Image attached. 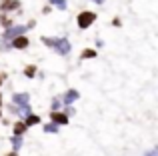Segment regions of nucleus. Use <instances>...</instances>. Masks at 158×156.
Segmentation results:
<instances>
[{"instance_id":"5","label":"nucleus","mask_w":158,"mask_h":156,"mask_svg":"<svg viewBox=\"0 0 158 156\" xmlns=\"http://www.w3.org/2000/svg\"><path fill=\"white\" fill-rule=\"evenodd\" d=\"M76 98H78V92H76V90H68V92H66V96H64V104H72Z\"/></svg>"},{"instance_id":"6","label":"nucleus","mask_w":158,"mask_h":156,"mask_svg":"<svg viewBox=\"0 0 158 156\" xmlns=\"http://www.w3.org/2000/svg\"><path fill=\"white\" fill-rule=\"evenodd\" d=\"M14 46H16V48H24V46H28V40L24 38V36H20V38L14 40Z\"/></svg>"},{"instance_id":"3","label":"nucleus","mask_w":158,"mask_h":156,"mask_svg":"<svg viewBox=\"0 0 158 156\" xmlns=\"http://www.w3.org/2000/svg\"><path fill=\"white\" fill-rule=\"evenodd\" d=\"M94 18H96V16H94L92 12H82V14L78 16V26H80V28H88L90 24H92Z\"/></svg>"},{"instance_id":"4","label":"nucleus","mask_w":158,"mask_h":156,"mask_svg":"<svg viewBox=\"0 0 158 156\" xmlns=\"http://www.w3.org/2000/svg\"><path fill=\"white\" fill-rule=\"evenodd\" d=\"M12 100H14L16 104H20V106H26L28 104V94H14Z\"/></svg>"},{"instance_id":"7","label":"nucleus","mask_w":158,"mask_h":156,"mask_svg":"<svg viewBox=\"0 0 158 156\" xmlns=\"http://www.w3.org/2000/svg\"><path fill=\"white\" fill-rule=\"evenodd\" d=\"M54 120H56L58 124H66V122H68V118H66L64 114H54Z\"/></svg>"},{"instance_id":"2","label":"nucleus","mask_w":158,"mask_h":156,"mask_svg":"<svg viewBox=\"0 0 158 156\" xmlns=\"http://www.w3.org/2000/svg\"><path fill=\"white\" fill-rule=\"evenodd\" d=\"M24 30H26V26H14V28H10V30L4 34V42H10V40L20 38V34H24Z\"/></svg>"},{"instance_id":"13","label":"nucleus","mask_w":158,"mask_h":156,"mask_svg":"<svg viewBox=\"0 0 158 156\" xmlns=\"http://www.w3.org/2000/svg\"><path fill=\"white\" fill-rule=\"evenodd\" d=\"M82 56H84V58H92V56H96V52H94V50H86Z\"/></svg>"},{"instance_id":"9","label":"nucleus","mask_w":158,"mask_h":156,"mask_svg":"<svg viewBox=\"0 0 158 156\" xmlns=\"http://www.w3.org/2000/svg\"><path fill=\"white\" fill-rule=\"evenodd\" d=\"M52 4H56L58 8H66V0H50Z\"/></svg>"},{"instance_id":"10","label":"nucleus","mask_w":158,"mask_h":156,"mask_svg":"<svg viewBox=\"0 0 158 156\" xmlns=\"http://www.w3.org/2000/svg\"><path fill=\"white\" fill-rule=\"evenodd\" d=\"M44 132H56V124H46L44 126Z\"/></svg>"},{"instance_id":"11","label":"nucleus","mask_w":158,"mask_h":156,"mask_svg":"<svg viewBox=\"0 0 158 156\" xmlns=\"http://www.w3.org/2000/svg\"><path fill=\"white\" fill-rule=\"evenodd\" d=\"M38 122V116H28V120H26V126H30V124H36Z\"/></svg>"},{"instance_id":"1","label":"nucleus","mask_w":158,"mask_h":156,"mask_svg":"<svg viewBox=\"0 0 158 156\" xmlns=\"http://www.w3.org/2000/svg\"><path fill=\"white\" fill-rule=\"evenodd\" d=\"M44 44L54 46L60 54H68V52H70V44H68L66 38H44Z\"/></svg>"},{"instance_id":"16","label":"nucleus","mask_w":158,"mask_h":156,"mask_svg":"<svg viewBox=\"0 0 158 156\" xmlns=\"http://www.w3.org/2000/svg\"><path fill=\"white\" fill-rule=\"evenodd\" d=\"M8 156H18V154H16V152H10V154H8Z\"/></svg>"},{"instance_id":"8","label":"nucleus","mask_w":158,"mask_h":156,"mask_svg":"<svg viewBox=\"0 0 158 156\" xmlns=\"http://www.w3.org/2000/svg\"><path fill=\"white\" fill-rule=\"evenodd\" d=\"M12 146H14V150H18L20 146H22V138H20V136H14V138H12Z\"/></svg>"},{"instance_id":"17","label":"nucleus","mask_w":158,"mask_h":156,"mask_svg":"<svg viewBox=\"0 0 158 156\" xmlns=\"http://www.w3.org/2000/svg\"><path fill=\"white\" fill-rule=\"evenodd\" d=\"M94 2H98V4H100V2H104V0H94Z\"/></svg>"},{"instance_id":"15","label":"nucleus","mask_w":158,"mask_h":156,"mask_svg":"<svg viewBox=\"0 0 158 156\" xmlns=\"http://www.w3.org/2000/svg\"><path fill=\"white\" fill-rule=\"evenodd\" d=\"M146 156H158V150H152V152H148Z\"/></svg>"},{"instance_id":"18","label":"nucleus","mask_w":158,"mask_h":156,"mask_svg":"<svg viewBox=\"0 0 158 156\" xmlns=\"http://www.w3.org/2000/svg\"><path fill=\"white\" fill-rule=\"evenodd\" d=\"M0 84H2V76H0Z\"/></svg>"},{"instance_id":"14","label":"nucleus","mask_w":158,"mask_h":156,"mask_svg":"<svg viewBox=\"0 0 158 156\" xmlns=\"http://www.w3.org/2000/svg\"><path fill=\"white\" fill-rule=\"evenodd\" d=\"M26 76H34V68H32V66L26 68Z\"/></svg>"},{"instance_id":"12","label":"nucleus","mask_w":158,"mask_h":156,"mask_svg":"<svg viewBox=\"0 0 158 156\" xmlns=\"http://www.w3.org/2000/svg\"><path fill=\"white\" fill-rule=\"evenodd\" d=\"M24 130V124H16L14 126V132H16V136H20V132Z\"/></svg>"}]
</instances>
